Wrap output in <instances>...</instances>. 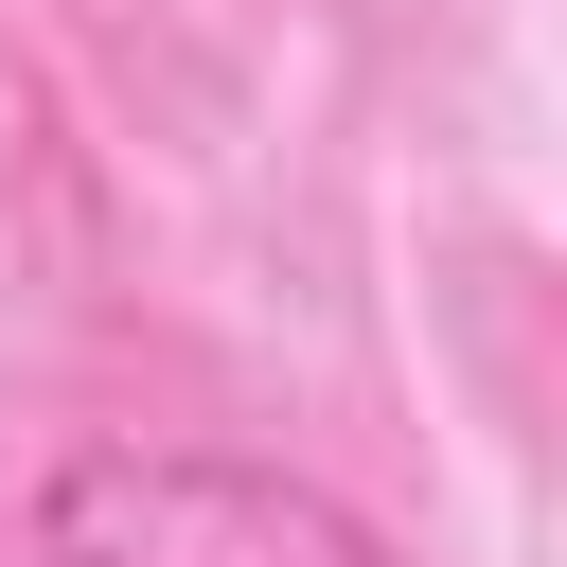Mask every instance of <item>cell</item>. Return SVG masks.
<instances>
[{
	"mask_svg": "<svg viewBox=\"0 0 567 567\" xmlns=\"http://www.w3.org/2000/svg\"><path fill=\"white\" fill-rule=\"evenodd\" d=\"M35 567H408V549L354 496H319L301 461L89 425L35 461Z\"/></svg>",
	"mask_w": 567,
	"mask_h": 567,
	"instance_id": "1",
	"label": "cell"
}]
</instances>
